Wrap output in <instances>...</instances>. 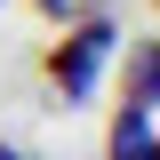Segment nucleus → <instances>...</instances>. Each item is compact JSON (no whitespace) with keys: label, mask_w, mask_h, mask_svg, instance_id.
I'll return each instance as SVG.
<instances>
[{"label":"nucleus","mask_w":160,"mask_h":160,"mask_svg":"<svg viewBox=\"0 0 160 160\" xmlns=\"http://www.w3.org/2000/svg\"><path fill=\"white\" fill-rule=\"evenodd\" d=\"M152 96H160V48L128 40V88H120V104H152Z\"/></svg>","instance_id":"7ed1b4c3"},{"label":"nucleus","mask_w":160,"mask_h":160,"mask_svg":"<svg viewBox=\"0 0 160 160\" xmlns=\"http://www.w3.org/2000/svg\"><path fill=\"white\" fill-rule=\"evenodd\" d=\"M0 160H32V152H16V144H0Z\"/></svg>","instance_id":"39448f33"},{"label":"nucleus","mask_w":160,"mask_h":160,"mask_svg":"<svg viewBox=\"0 0 160 160\" xmlns=\"http://www.w3.org/2000/svg\"><path fill=\"white\" fill-rule=\"evenodd\" d=\"M48 24H80V16H104V0H32Z\"/></svg>","instance_id":"20e7f679"},{"label":"nucleus","mask_w":160,"mask_h":160,"mask_svg":"<svg viewBox=\"0 0 160 160\" xmlns=\"http://www.w3.org/2000/svg\"><path fill=\"white\" fill-rule=\"evenodd\" d=\"M152 112H160V104H120V112H112V160H160Z\"/></svg>","instance_id":"f03ea898"},{"label":"nucleus","mask_w":160,"mask_h":160,"mask_svg":"<svg viewBox=\"0 0 160 160\" xmlns=\"http://www.w3.org/2000/svg\"><path fill=\"white\" fill-rule=\"evenodd\" d=\"M120 48V24L112 16H80V24H56V48H48V88H56L64 104H88L96 96L104 64H112Z\"/></svg>","instance_id":"f257e3e1"}]
</instances>
